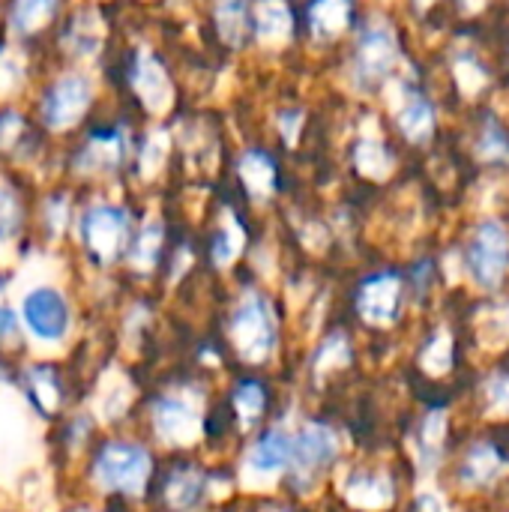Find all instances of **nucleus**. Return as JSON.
Here are the masks:
<instances>
[{
    "instance_id": "bb28decb",
    "label": "nucleus",
    "mask_w": 509,
    "mask_h": 512,
    "mask_svg": "<svg viewBox=\"0 0 509 512\" xmlns=\"http://www.w3.org/2000/svg\"><path fill=\"white\" fill-rule=\"evenodd\" d=\"M21 231V201L15 189L0 180V243H12Z\"/></svg>"
},
{
    "instance_id": "f3484780",
    "label": "nucleus",
    "mask_w": 509,
    "mask_h": 512,
    "mask_svg": "<svg viewBox=\"0 0 509 512\" xmlns=\"http://www.w3.org/2000/svg\"><path fill=\"white\" fill-rule=\"evenodd\" d=\"M399 129L408 141H429L432 129H435V111L429 105V99L417 90H408L399 102Z\"/></svg>"
},
{
    "instance_id": "79ce46f5",
    "label": "nucleus",
    "mask_w": 509,
    "mask_h": 512,
    "mask_svg": "<svg viewBox=\"0 0 509 512\" xmlns=\"http://www.w3.org/2000/svg\"><path fill=\"white\" fill-rule=\"evenodd\" d=\"M417 3H420V6H423V9H426V6H432V3H435V0H417Z\"/></svg>"
},
{
    "instance_id": "e433bc0d",
    "label": "nucleus",
    "mask_w": 509,
    "mask_h": 512,
    "mask_svg": "<svg viewBox=\"0 0 509 512\" xmlns=\"http://www.w3.org/2000/svg\"><path fill=\"white\" fill-rule=\"evenodd\" d=\"M24 132V120L9 111V114H0V147H12Z\"/></svg>"
},
{
    "instance_id": "cd10ccee",
    "label": "nucleus",
    "mask_w": 509,
    "mask_h": 512,
    "mask_svg": "<svg viewBox=\"0 0 509 512\" xmlns=\"http://www.w3.org/2000/svg\"><path fill=\"white\" fill-rule=\"evenodd\" d=\"M390 492L393 489H390V483L384 477H360V480H354L348 486L351 501H357L363 507H384V504H390V498H393Z\"/></svg>"
},
{
    "instance_id": "9b49d317",
    "label": "nucleus",
    "mask_w": 509,
    "mask_h": 512,
    "mask_svg": "<svg viewBox=\"0 0 509 512\" xmlns=\"http://www.w3.org/2000/svg\"><path fill=\"white\" fill-rule=\"evenodd\" d=\"M129 156L126 129H102L93 132L75 156V168L81 174H108L117 171Z\"/></svg>"
},
{
    "instance_id": "b1692460",
    "label": "nucleus",
    "mask_w": 509,
    "mask_h": 512,
    "mask_svg": "<svg viewBox=\"0 0 509 512\" xmlns=\"http://www.w3.org/2000/svg\"><path fill=\"white\" fill-rule=\"evenodd\" d=\"M243 246H246V231L237 222V216L231 210H225V225H222V231L213 240V261H216V267H228L243 252Z\"/></svg>"
},
{
    "instance_id": "ddd939ff",
    "label": "nucleus",
    "mask_w": 509,
    "mask_h": 512,
    "mask_svg": "<svg viewBox=\"0 0 509 512\" xmlns=\"http://www.w3.org/2000/svg\"><path fill=\"white\" fill-rule=\"evenodd\" d=\"M264 45H282L294 33V12L285 0H255L252 24H249Z\"/></svg>"
},
{
    "instance_id": "f03ea898",
    "label": "nucleus",
    "mask_w": 509,
    "mask_h": 512,
    "mask_svg": "<svg viewBox=\"0 0 509 512\" xmlns=\"http://www.w3.org/2000/svg\"><path fill=\"white\" fill-rule=\"evenodd\" d=\"M21 324L36 342L57 345L69 336L72 312L66 297L51 285H36L21 297Z\"/></svg>"
},
{
    "instance_id": "f704fd0d",
    "label": "nucleus",
    "mask_w": 509,
    "mask_h": 512,
    "mask_svg": "<svg viewBox=\"0 0 509 512\" xmlns=\"http://www.w3.org/2000/svg\"><path fill=\"white\" fill-rule=\"evenodd\" d=\"M318 369H330V366H339V363H348V342H345V336L342 333H336V336H330L324 345H321V351H318Z\"/></svg>"
},
{
    "instance_id": "20e7f679",
    "label": "nucleus",
    "mask_w": 509,
    "mask_h": 512,
    "mask_svg": "<svg viewBox=\"0 0 509 512\" xmlns=\"http://www.w3.org/2000/svg\"><path fill=\"white\" fill-rule=\"evenodd\" d=\"M81 237L99 264H111L129 243V210L117 204H96L81 219Z\"/></svg>"
},
{
    "instance_id": "a878e982",
    "label": "nucleus",
    "mask_w": 509,
    "mask_h": 512,
    "mask_svg": "<svg viewBox=\"0 0 509 512\" xmlns=\"http://www.w3.org/2000/svg\"><path fill=\"white\" fill-rule=\"evenodd\" d=\"M27 390H30V399L48 414L60 405V384L54 378L51 369H30L27 372Z\"/></svg>"
},
{
    "instance_id": "4be33fe9",
    "label": "nucleus",
    "mask_w": 509,
    "mask_h": 512,
    "mask_svg": "<svg viewBox=\"0 0 509 512\" xmlns=\"http://www.w3.org/2000/svg\"><path fill=\"white\" fill-rule=\"evenodd\" d=\"M354 162H357L360 174H366V177H372V180H384V177H390V171H393V156H390V150H387L378 138H369V135H363V138L357 141Z\"/></svg>"
},
{
    "instance_id": "5701e85b",
    "label": "nucleus",
    "mask_w": 509,
    "mask_h": 512,
    "mask_svg": "<svg viewBox=\"0 0 509 512\" xmlns=\"http://www.w3.org/2000/svg\"><path fill=\"white\" fill-rule=\"evenodd\" d=\"M162 222L159 219H147L138 231V237L132 240V252H129V261L132 267L138 270H153L156 261H159V252H162Z\"/></svg>"
},
{
    "instance_id": "2f4dec72",
    "label": "nucleus",
    "mask_w": 509,
    "mask_h": 512,
    "mask_svg": "<svg viewBox=\"0 0 509 512\" xmlns=\"http://www.w3.org/2000/svg\"><path fill=\"white\" fill-rule=\"evenodd\" d=\"M450 363H453V339L447 333H438L432 339V345L426 348V354H423V366L432 375H441V372L450 369Z\"/></svg>"
},
{
    "instance_id": "0eeeda50",
    "label": "nucleus",
    "mask_w": 509,
    "mask_h": 512,
    "mask_svg": "<svg viewBox=\"0 0 509 512\" xmlns=\"http://www.w3.org/2000/svg\"><path fill=\"white\" fill-rule=\"evenodd\" d=\"M90 102H93L90 78L81 72H66L48 87V93L42 99V120L48 129L63 132L87 114Z\"/></svg>"
},
{
    "instance_id": "473e14b6",
    "label": "nucleus",
    "mask_w": 509,
    "mask_h": 512,
    "mask_svg": "<svg viewBox=\"0 0 509 512\" xmlns=\"http://www.w3.org/2000/svg\"><path fill=\"white\" fill-rule=\"evenodd\" d=\"M480 153L489 162H507L509 159V138L495 120H489V126H486V132L480 138Z\"/></svg>"
},
{
    "instance_id": "9d476101",
    "label": "nucleus",
    "mask_w": 509,
    "mask_h": 512,
    "mask_svg": "<svg viewBox=\"0 0 509 512\" xmlns=\"http://www.w3.org/2000/svg\"><path fill=\"white\" fill-rule=\"evenodd\" d=\"M153 420H156V432L162 435V441L177 444V447L192 444L201 432V408L189 396H165L156 405Z\"/></svg>"
},
{
    "instance_id": "f8f14e48",
    "label": "nucleus",
    "mask_w": 509,
    "mask_h": 512,
    "mask_svg": "<svg viewBox=\"0 0 509 512\" xmlns=\"http://www.w3.org/2000/svg\"><path fill=\"white\" fill-rule=\"evenodd\" d=\"M399 300H402V282H399V276L381 273V276H372V279L360 288L357 309H360V315H363L369 324L387 327V324L396 321Z\"/></svg>"
},
{
    "instance_id": "58836bf2",
    "label": "nucleus",
    "mask_w": 509,
    "mask_h": 512,
    "mask_svg": "<svg viewBox=\"0 0 509 512\" xmlns=\"http://www.w3.org/2000/svg\"><path fill=\"white\" fill-rule=\"evenodd\" d=\"M489 402L495 411H509V378L501 375L489 384Z\"/></svg>"
},
{
    "instance_id": "393cba45",
    "label": "nucleus",
    "mask_w": 509,
    "mask_h": 512,
    "mask_svg": "<svg viewBox=\"0 0 509 512\" xmlns=\"http://www.w3.org/2000/svg\"><path fill=\"white\" fill-rule=\"evenodd\" d=\"M168 150H171V135H168L165 129H153V132L144 138V144H141V156H138V174H141L144 180L156 177V174H159V168L165 165V156H168Z\"/></svg>"
},
{
    "instance_id": "2eb2a0df",
    "label": "nucleus",
    "mask_w": 509,
    "mask_h": 512,
    "mask_svg": "<svg viewBox=\"0 0 509 512\" xmlns=\"http://www.w3.org/2000/svg\"><path fill=\"white\" fill-rule=\"evenodd\" d=\"M102 39H105V24H102V15L96 9H81L72 15L66 33H63V45L69 54L87 60V57H96L99 48H102Z\"/></svg>"
},
{
    "instance_id": "6ab92c4d",
    "label": "nucleus",
    "mask_w": 509,
    "mask_h": 512,
    "mask_svg": "<svg viewBox=\"0 0 509 512\" xmlns=\"http://www.w3.org/2000/svg\"><path fill=\"white\" fill-rule=\"evenodd\" d=\"M507 471V459L492 447V444H477L468 459H465V471H462V480L468 486H489L495 483L501 474Z\"/></svg>"
},
{
    "instance_id": "c85d7f7f",
    "label": "nucleus",
    "mask_w": 509,
    "mask_h": 512,
    "mask_svg": "<svg viewBox=\"0 0 509 512\" xmlns=\"http://www.w3.org/2000/svg\"><path fill=\"white\" fill-rule=\"evenodd\" d=\"M201 495V474L198 471H177L168 483V501L180 510L192 507Z\"/></svg>"
},
{
    "instance_id": "4c0bfd02",
    "label": "nucleus",
    "mask_w": 509,
    "mask_h": 512,
    "mask_svg": "<svg viewBox=\"0 0 509 512\" xmlns=\"http://www.w3.org/2000/svg\"><path fill=\"white\" fill-rule=\"evenodd\" d=\"M300 126H303V111H282L279 114V132L285 138V144H297V135H300Z\"/></svg>"
},
{
    "instance_id": "39448f33",
    "label": "nucleus",
    "mask_w": 509,
    "mask_h": 512,
    "mask_svg": "<svg viewBox=\"0 0 509 512\" xmlns=\"http://www.w3.org/2000/svg\"><path fill=\"white\" fill-rule=\"evenodd\" d=\"M399 60V42L387 21H372L357 39L354 54V78L360 87H375L390 75V69Z\"/></svg>"
},
{
    "instance_id": "dca6fc26",
    "label": "nucleus",
    "mask_w": 509,
    "mask_h": 512,
    "mask_svg": "<svg viewBox=\"0 0 509 512\" xmlns=\"http://www.w3.org/2000/svg\"><path fill=\"white\" fill-rule=\"evenodd\" d=\"M291 459V438L279 429L267 432L249 453V474L255 477H273L282 468H288Z\"/></svg>"
},
{
    "instance_id": "412c9836",
    "label": "nucleus",
    "mask_w": 509,
    "mask_h": 512,
    "mask_svg": "<svg viewBox=\"0 0 509 512\" xmlns=\"http://www.w3.org/2000/svg\"><path fill=\"white\" fill-rule=\"evenodd\" d=\"M216 30L231 45L240 48L249 30V3L246 0H216Z\"/></svg>"
},
{
    "instance_id": "72a5a7b5",
    "label": "nucleus",
    "mask_w": 509,
    "mask_h": 512,
    "mask_svg": "<svg viewBox=\"0 0 509 512\" xmlns=\"http://www.w3.org/2000/svg\"><path fill=\"white\" fill-rule=\"evenodd\" d=\"M456 81H459V87L468 93V96H474V93H480L483 87H486V72H483V66L474 60V57H459L456 60Z\"/></svg>"
},
{
    "instance_id": "c9c22d12",
    "label": "nucleus",
    "mask_w": 509,
    "mask_h": 512,
    "mask_svg": "<svg viewBox=\"0 0 509 512\" xmlns=\"http://www.w3.org/2000/svg\"><path fill=\"white\" fill-rule=\"evenodd\" d=\"M45 213H48V228H51V234L57 237V234H63V228H66V216H69V204H66V198H51L48 204H45Z\"/></svg>"
},
{
    "instance_id": "a211bd4d",
    "label": "nucleus",
    "mask_w": 509,
    "mask_h": 512,
    "mask_svg": "<svg viewBox=\"0 0 509 512\" xmlns=\"http://www.w3.org/2000/svg\"><path fill=\"white\" fill-rule=\"evenodd\" d=\"M351 12H354L351 0H312L309 27L318 39H336L351 24Z\"/></svg>"
},
{
    "instance_id": "7c9ffc66",
    "label": "nucleus",
    "mask_w": 509,
    "mask_h": 512,
    "mask_svg": "<svg viewBox=\"0 0 509 512\" xmlns=\"http://www.w3.org/2000/svg\"><path fill=\"white\" fill-rule=\"evenodd\" d=\"M24 84V60L21 54L0 48V96L15 93Z\"/></svg>"
},
{
    "instance_id": "a19ab883",
    "label": "nucleus",
    "mask_w": 509,
    "mask_h": 512,
    "mask_svg": "<svg viewBox=\"0 0 509 512\" xmlns=\"http://www.w3.org/2000/svg\"><path fill=\"white\" fill-rule=\"evenodd\" d=\"M462 6H465L468 12H477V9H483V6H486V0H462Z\"/></svg>"
},
{
    "instance_id": "f257e3e1",
    "label": "nucleus",
    "mask_w": 509,
    "mask_h": 512,
    "mask_svg": "<svg viewBox=\"0 0 509 512\" xmlns=\"http://www.w3.org/2000/svg\"><path fill=\"white\" fill-rule=\"evenodd\" d=\"M231 336L237 354L249 363H261L276 348V315L261 294H246L234 312Z\"/></svg>"
},
{
    "instance_id": "ea45409f",
    "label": "nucleus",
    "mask_w": 509,
    "mask_h": 512,
    "mask_svg": "<svg viewBox=\"0 0 509 512\" xmlns=\"http://www.w3.org/2000/svg\"><path fill=\"white\" fill-rule=\"evenodd\" d=\"M15 336H18V318L12 309L0 303V342H15Z\"/></svg>"
},
{
    "instance_id": "37998d69",
    "label": "nucleus",
    "mask_w": 509,
    "mask_h": 512,
    "mask_svg": "<svg viewBox=\"0 0 509 512\" xmlns=\"http://www.w3.org/2000/svg\"><path fill=\"white\" fill-rule=\"evenodd\" d=\"M81 512H87V510H81Z\"/></svg>"
},
{
    "instance_id": "423d86ee",
    "label": "nucleus",
    "mask_w": 509,
    "mask_h": 512,
    "mask_svg": "<svg viewBox=\"0 0 509 512\" xmlns=\"http://www.w3.org/2000/svg\"><path fill=\"white\" fill-rule=\"evenodd\" d=\"M468 270L477 285L498 288L509 270V234L498 219H489L477 228L468 246Z\"/></svg>"
},
{
    "instance_id": "4468645a",
    "label": "nucleus",
    "mask_w": 509,
    "mask_h": 512,
    "mask_svg": "<svg viewBox=\"0 0 509 512\" xmlns=\"http://www.w3.org/2000/svg\"><path fill=\"white\" fill-rule=\"evenodd\" d=\"M237 171H240V180H243V186L249 189L252 198L264 201V198L276 195V189H279V168H276V159L267 150L249 147L240 156Z\"/></svg>"
},
{
    "instance_id": "1a4fd4ad",
    "label": "nucleus",
    "mask_w": 509,
    "mask_h": 512,
    "mask_svg": "<svg viewBox=\"0 0 509 512\" xmlns=\"http://www.w3.org/2000/svg\"><path fill=\"white\" fill-rule=\"evenodd\" d=\"M336 453H339L336 435L327 426H321V423H309L291 441V459H288V465H291V471H294V477L300 483H309V480H315V474L321 468H327L336 459Z\"/></svg>"
},
{
    "instance_id": "aec40b11",
    "label": "nucleus",
    "mask_w": 509,
    "mask_h": 512,
    "mask_svg": "<svg viewBox=\"0 0 509 512\" xmlns=\"http://www.w3.org/2000/svg\"><path fill=\"white\" fill-rule=\"evenodd\" d=\"M57 3L60 0H12V9H9L12 30L21 33V36H30L36 30H42L54 18Z\"/></svg>"
},
{
    "instance_id": "6e6552de",
    "label": "nucleus",
    "mask_w": 509,
    "mask_h": 512,
    "mask_svg": "<svg viewBox=\"0 0 509 512\" xmlns=\"http://www.w3.org/2000/svg\"><path fill=\"white\" fill-rule=\"evenodd\" d=\"M129 84L150 114H162L174 102V84H171L162 60L147 48L135 51V60L129 66Z\"/></svg>"
},
{
    "instance_id": "c756f323",
    "label": "nucleus",
    "mask_w": 509,
    "mask_h": 512,
    "mask_svg": "<svg viewBox=\"0 0 509 512\" xmlns=\"http://www.w3.org/2000/svg\"><path fill=\"white\" fill-rule=\"evenodd\" d=\"M264 390L258 387V384H243L240 390H237V396H234V408H237V417H240V423L249 429V426H255L258 420H261V414H264Z\"/></svg>"
},
{
    "instance_id": "7ed1b4c3",
    "label": "nucleus",
    "mask_w": 509,
    "mask_h": 512,
    "mask_svg": "<svg viewBox=\"0 0 509 512\" xmlns=\"http://www.w3.org/2000/svg\"><path fill=\"white\" fill-rule=\"evenodd\" d=\"M150 453L135 444H108L96 459V483L108 492L141 495L150 477Z\"/></svg>"
}]
</instances>
